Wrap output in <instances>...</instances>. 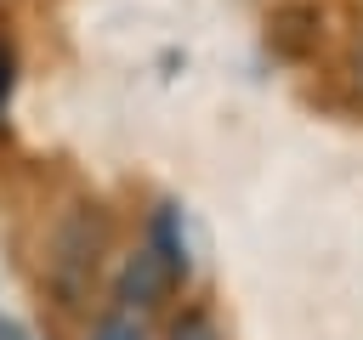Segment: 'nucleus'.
I'll list each match as a JSON object with an SVG mask.
<instances>
[{
    "label": "nucleus",
    "mask_w": 363,
    "mask_h": 340,
    "mask_svg": "<svg viewBox=\"0 0 363 340\" xmlns=\"http://www.w3.org/2000/svg\"><path fill=\"white\" fill-rule=\"evenodd\" d=\"M102 249H108V227H102V215H96L91 204L68 210V215L57 221V232H51L45 283H51V289H57L68 306H79V300L91 295V278H96Z\"/></svg>",
    "instance_id": "nucleus-1"
},
{
    "label": "nucleus",
    "mask_w": 363,
    "mask_h": 340,
    "mask_svg": "<svg viewBox=\"0 0 363 340\" xmlns=\"http://www.w3.org/2000/svg\"><path fill=\"white\" fill-rule=\"evenodd\" d=\"M182 278H187V272H182L159 244H142V249L125 261V272H119V300L136 306V312H147V306H159Z\"/></svg>",
    "instance_id": "nucleus-2"
},
{
    "label": "nucleus",
    "mask_w": 363,
    "mask_h": 340,
    "mask_svg": "<svg viewBox=\"0 0 363 340\" xmlns=\"http://www.w3.org/2000/svg\"><path fill=\"white\" fill-rule=\"evenodd\" d=\"M170 340H221V334H216V323H210L204 312H187V317L170 329Z\"/></svg>",
    "instance_id": "nucleus-3"
},
{
    "label": "nucleus",
    "mask_w": 363,
    "mask_h": 340,
    "mask_svg": "<svg viewBox=\"0 0 363 340\" xmlns=\"http://www.w3.org/2000/svg\"><path fill=\"white\" fill-rule=\"evenodd\" d=\"M96 340H142V329L130 317H102L96 323Z\"/></svg>",
    "instance_id": "nucleus-4"
},
{
    "label": "nucleus",
    "mask_w": 363,
    "mask_h": 340,
    "mask_svg": "<svg viewBox=\"0 0 363 340\" xmlns=\"http://www.w3.org/2000/svg\"><path fill=\"white\" fill-rule=\"evenodd\" d=\"M6 91H11V62H6V51H0V102H6Z\"/></svg>",
    "instance_id": "nucleus-5"
},
{
    "label": "nucleus",
    "mask_w": 363,
    "mask_h": 340,
    "mask_svg": "<svg viewBox=\"0 0 363 340\" xmlns=\"http://www.w3.org/2000/svg\"><path fill=\"white\" fill-rule=\"evenodd\" d=\"M0 340H28V334H23L17 323H6V317H0Z\"/></svg>",
    "instance_id": "nucleus-6"
}]
</instances>
